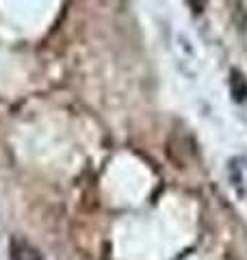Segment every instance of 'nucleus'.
I'll return each mask as SVG.
<instances>
[{
    "mask_svg": "<svg viewBox=\"0 0 247 260\" xmlns=\"http://www.w3.org/2000/svg\"><path fill=\"white\" fill-rule=\"evenodd\" d=\"M9 260H41V254L26 239L13 237L9 241Z\"/></svg>",
    "mask_w": 247,
    "mask_h": 260,
    "instance_id": "f257e3e1",
    "label": "nucleus"
},
{
    "mask_svg": "<svg viewBox=\"0 0 247 260\" xmlns=\"http://www.w3.org/2000/svg\"><path fill=\"white\" fill-rule=\"evenodd\" d=\"M232 93H234V100H238V102H243L247 98V83L241 74H236V72L232 74Z\"/></svg>",
    "mask_w": 247,
    "mask_h": 260,
    "instance_id": "f03ea898",
    "label": "nucleus"
}]
</instances>
